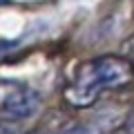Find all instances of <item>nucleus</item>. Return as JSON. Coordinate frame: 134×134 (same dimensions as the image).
I'll use <instances>...</instances> for the list:
<instances>
[{
  "label": "nucleus",
  "instance_id": "nucleus-1",
  "mask_svg": "<svg viewBox=\"0 0 134 134\" xmlns=\"http://www.w3.org/2000/svg\"><path fill=\"white\" fill-rule=\"evenodd\" d=\"M134 81V65L127 56H98L78 65L65 87V100L72 107H90L105 92L123 90Z\"/></svg>",
  "mask_w": 134,
  "mask_h": 134
},
{
  "label": "nucleus",
  "instance_id": "nucleus-2",
  "mask_svg": "<svg viewBox=\"0 0 134 134\" xmlns=\"http://www.w3.org/2000/svg\"><path fill=\"white\" fill-rule=\"evenodd\" d=\"M38 107H40V96L27 87H20V90L7 94V98L2 100V112L11 119H29L36 114Z\"/></svg>",
  "mask_w": 134,
  "mask_h": 134
},
{
  "label": "nucleus",
  "instance_id": "nucleus-3",
  "mask_svg": "<svg viewBox=\"0 0 134 134\" xmlns=\"http://www.w3.org/2000/svg\"><path fill=\"white\" fill-rule=\"evenodd\" d=\"M58 134H90V130H87L85 125H72V127L63 130V132H58Z\"/></svg>",
  "mask_w": 134,
  "mask_h": 134
},
{
  "label": "nucleus",
  "instance_id": "nucleus-4",
  "mask_svg": "<svg viewBox=\"0 0 134 134\" xmlns=\"http://www.w3.org/2000/svg\"><path fill=\"white\" fill-rule=\"evenodd\" d=\"M125 127H127V132H132V134H134V110L130 112V116H127V123H125Z\"/></svg>",
  "mask_w": 134,
  "mask_h": 134
},
{
  "label": "nucleus",
  "instance_id": "nucleus-5",
  "mask_svg": "<svg viewBox=\"0 0 134 134\" xmlns=\"http://www.w3.org/2000/svg\"><path fill=\"white\" fill-rule=\"evenodd\" d=\"M0 134H14V130L7 127V125H0Z\"/></svg>",
  "mask_w": 134,
  "mask_h": 134
}]
</instances>
